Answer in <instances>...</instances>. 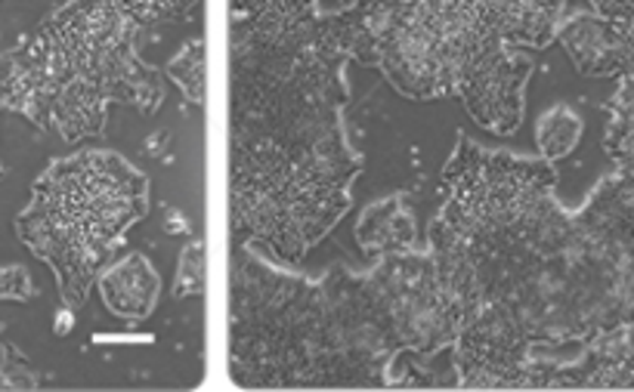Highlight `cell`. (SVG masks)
<instances>
[{
	"mask_svg": "<svg viewBox=\"0 0 634 392\" xmlns=\"http://www.w3.org/2000/svg\"><path fill=\"white\" fill-rule=\"evenodd\" d=\"M146 213V180L118 155L84 151L50 167L19 216V235L56 275L65 303L81 306L124 229Z\"/></svg>",
	"mask_w": 634,
	"mask_h": 392,
	"instance_id": "obj_1",
	"label": "cell"
},
{
	"mask_svg": "<svg viewBox=\"0 0 634 392\" xmlns=\"http://www.w3.org/2000/svg\"><path fill=\"white\" fill-rule=\"evenodd\" d=\"M529 68L532 62L526 56H514L505 46H498L464 75L455 93H462L467 112L483 127H493L495 134H510L524 115V84Z\"/></svg>",
	"mask_w": 634,
	"mask_h": 392,
	"instance_id": "obj_2",
	"label": "cell"
},
{
	"mask_svg": "<svg viewBox=\"0 0 634 392\" xmlns=\"http://www.w3.org/2000/svg\"><path fill=\"white\" fill-rule=\"evenodd\" d=\"M575 68L588 77H622L634 68V25H613L601 15H572L557 29Z\"/></svg>",
	"mask_w": 634,
	"mask_h": 392,
	"instance_id": "obj_3",
	"label": "cell"
},
{
	"mask_svg": "<svg viewBox=\"0 0 634 392\" xmlns=\"http://www.w3.org/2000/svg\"><path fill=\"white\" fill-rule=\"evenodd\" d=\"M99 290L115 316L137 321L152 312L155 297H158V275L149 266V259L127 254L99 275Z\"/></svg>",
	"mask_w": 634,
	"mask_h": 392,
	"instance_id": "obj_4",
	"label": "cell"
},
{
	"mask_svg": "<svg viewBox=\"0 0 634 392\" xmlns=\"http://www.w3.org/2000/svg\"><path fill=\"white\" fill-rule=\"evenodd\" d=\"M359 242L369 244L371 251H409L415 242V229L400 211V201H384L362 216Z\"/></svg>",
	"mask_w": 634,
	"mask_h": 392,
	"instance_id": "obj_5",
	"label": "cell"
},
{
	"mask_svg": "<svg viewBox=\"0 0 634 392\" xmlns=\"http://www.w3.org/2000/svg\"><path fill=\"white\" fill-rule=\"evenodd\" d=\"M606 151L619 165V173L634 180V68L619 81V93L613 99V118L606 134Z\"/></svg>",
	"mask_w": 634,
	"mask_h": 392,
	"instance_id": "obj_6",
	"label": "cell"
},
{
	"mask_svg": "<svg viewBox=\"0 0 634 392\" xmlns=\"http://www.w3.org/2000/svg\"><path fill=\"white\" fill-rule=\"evenodd\" d=\"M579 136H582V118L570 106L548 108L539 118V127H536L539 149L548 161L570 155L575 149V142H579Z\"/></svg>",
	"mask_w": 634,
	"mask_h": 392,
	"instance_id": "obj_7",
	"label": "cell"
},
{
	"mask_svg": "<svg viewBox=\"0 0 634 392\" xmlns=\"http://www.w3.org/2000/svg\"><path fill=\"white\" fill-rule=\"evenodd\" d=\"M168 72L183 87L189 99H196V103L204 99V46H201V41H189L183 53L170 62Z\"/></svg>",
	"mask_w": 634,
	"mask_h": 392,
	"instance_id": "obj_8",
	"label": "cell"
},
{
	"mask_svg": "<svg viewBox=\"0 0 634 392\" xmlns=\"http://www.w3.org/2000/svg\"><path fill=\"white\" fill-rule=\"evenodd\" d=\"M201 282H204V254L201 247H186L183 263H180V282H177V297H189L199 294Z\"/></svg>",
	"mask_w": 634,
	"mask_h": 392,
	"instance_id": "obj_9",
	"label": "cell"
},
{
	"mask_svg": "<svg viewBox=\"0 0 634 392\" xmlns=\"http://www.w3.org/2000/svg\"><path fill=\"white\" fill-rule=\"evenodd\" d=\"M591 7L613 25H634V0H591Z\"/></svg>",
	"mask_w": 634,
	"mask_h": 392,
	"instance_id": "obj_10",
	"label": "cell"
},
{
	"mask_svg": "<svg viewBox=\"0 0 634 392\" xmlns=\"http://www.w3.org/2000/svg\"><path fill=\"white\" fill-rule=\"evenodd\" d=\"M31 282L25 272L19 266H10V269H0V297H29Z\"/></svg>",
	"mask_w": 634,
	"mask_h": 392,
	"instance_id": "obj_11",
	"label": "cell"
}]
</instances>
